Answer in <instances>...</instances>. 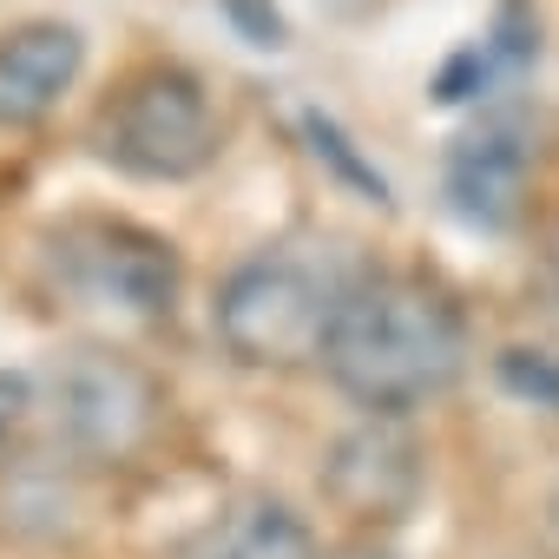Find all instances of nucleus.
Listing matches in <instances>:
<instances>
[{
  "mask_svg": "<svg viewBox=\"0 0 559 559\" xmlns=\"http://www.w3.org/2000/svg\"><path fill=\"white\" fill-rule=\"evenodd\" d=\"M330 382L369 415H415L467 376V317L415 270H362L323 343Z\"/></svg>",
  "mask_w": 559,
  "mask_h": 559,
  "instance_id": "1",
  "label": "nucleus"
},
{
  "mask_svg": "<svg viewBox=\"0 0 559 559\" xmlns=\"http://www.w3.org/2000/svg\"><path fill=\"white\" fill-rule=\"evenodd\" d=\"M343 290L349 284H336L323 263L297 250H257L224 276L211 323H217V343L250 369H304V362H323Z\"/></svg>",
  "mask_w": 559,
  "mask_h": 559,
  "instance_id": "2",
  "label": "nucleus"
},
{
  "mask_svg": "<svg viewBox=\"0 0 559 559\" xmlns=\"http://www.w3.org/2000/svg\"><path fill=\"white\" fill-rule=\"evenodd\" d=\"M93 145H99L106 165H119L132 178L178 185V178H198L217 158L224 126H217V106H211L198 73H185L171 60H152V67L126 73L119 93L99 106Z\"/></svg>",
  "mask_w": 559,
  "mask_h": 559,
  "instance_id": "3",
  "label": "nucleus"
},
{
  "mask_svg": "<svg viewBox=\"0 0 559 559\" xmlns=\"http://www.w3.org/2000/svg\"><path fill=\"white\" fill-rule=\"evenodd\" d=\"M47 263L67 297L132 323L165 317L185 284L178 250L132 217H67L60 230H47Z\"/></svg>",
  "mask_w": 559,
  "mask_h": 559,
  "instance_id": "4",
  "label": "nucleus"
},
{
  "mask_svg": "<svg viewBox=\"0 0 559 559\" xmlns=\"http://www.w3.org/2000/svg\"><path fill=\"white\" fill-rule=\"evenodd\" d=\"M53 415H60V435L80 454L132 461L139 448H152V435L165 421V395L132 356L73 349V356L53 362Z\"/></svg>",
  "mask_w": 559,
  "mask_h": 559,
  "instance_id": "5",
  "label": "nucleus"
},
{
  "mask_svg": "<svg viewBox=\"0 0 559 559\" xmlns=\"http://www.w3.org/2000/svg\"><path fill=\"white\" fill-rule=\"evenodd\" d=\"M323 493L362 526L402 520L421 493V448L402 435V415H369L356 435H343L323 461Z\"/></svg>",
  "mask_w": 559,
  "mask_h": 559,
  "instance_id": "6",
  "label": "nucleus"
},
{
  "mask_svg": "<svg viewBox=\"0 0 559 559\" xmlns=\"http://www.w3.org/2000/svg\"><path fill=\"white\" fill-rule=\"evenodd\" d=\"M86 73V40L67 21H21L0 34V132L40 126Z\"/></svg>",
  "mask_w": 559,
  "mask_h": 559,
  "instance_id": "7",
  "label": "nucleus"
},
{
  "mask_svg": "<svg viewBox=\"0 0 559 559\" xmlns=\"http://www.w3.org/2000/svg\"><path fill=\"white\" fill-rule=\"evenodd\" d=\"M526 171H533V145L520 119H487L480 132H467L448 152V198L467 224L480 230H507L520 217L526 198Z\"/></svg>",
  "mask_w": 559,
  "mask_h": 559,
  "instance_id": "8",
  "label": "nucleus"
},
{
  "mask_svg": "<svg viewBox=\"0 0 559 559\" xmlns=\"http://www.w3.org/2000/svg\"><path fill=\"white\" fill-rule=\"evenodd\" d=\"M171 559H323L310 520L276 500V493H237L224 507H211L178 546Z\"/></svg>",
  "mask_w": 559,
  "mask_h": 559,
  "instance_id": "9",
  "label": "nucleus"
},
{
  "mask_svg": "<svg viewBox=\"0 0 559 559\" xmlns=\"http://www.w3.org/2000/svg\"><path fill=\"white\" fill-rule=\"evenodd\" d=\"M533 53H539V21H533V8H526V0H507V8L493 14V27H487V40L461 47V53L441 67V80H435V99H448V106H461V99H480V93H493L500 80H513V73H520Z\"/></svg>",
  "mask_w": 559,
  "mask_h": 559,
  "instance_id": "10",
  "label": "nucleus"
},
{
  "mask_svg": "<svg viewBox=\"0 0 559 559\" xmlns=\"http://www.w3.org/2000/svg\"><path fill=\"white\" fill-rule=\"evenodd\" d=\"M500 382L533 402V408H559V356L552 349H507L500 356Z\"/></svg>",
  "mask_w": 559,
  "mask_h": 559,
  "instance_id": "11",
  "label": "nucleus"
},
{
  "mask_svg": "<svg viewBox=\"0 0 559 559\" xmlns=\"http://www.w3.org/2000/svg\"><path fill=\"white\" fill-rule=\"evenodd\" d=\"M27 402H34V389H27V376H0V441H8V435L21 428V415H27Z\"/></svg>",
  "mask_w": 559,
  "mask_h": 559,
  "instance_id": "12",
  "label": "nucleus"
},
{
  "mask_svg": "<svg viewBox=\"0 0 559 559\" xmlns=\"http://www.w3.org/2000/svg\"><path fill=\"white\" fill-rule=\"evenodd\" d=\"M546 276H552V290H559V224L546 230Z\"/></svg>",
  "mask_w": 559,
  "mask_h": 559,
  "instance_id": "13",
  "label": "nucleus"
},
{
  "mask_svg": "<svg viewBox=\"0 0 559 559\" xmlns=\"http://www.w3.org/2000/svg\"><path fill=\"white\" fill-rule=\"evenodd\" d=\"M546 533L559 539V487H552V500H546Z\"/></svg>",
  "mask_w": 559,
  "mask_h": 559,
  "instance_id": "14",
  "label": "nucleus"
},
{
  "mask_svg": "<svg viewBox=\"0 0 559 559\" xmlns=\"http://www.w3.org/2000/svg\"><path fill=\"white\" fill-rule=\"evenodd\" d=\"M343 559H389V552H376V546H349Z\"/></svg>",
  "mask_w": 559,
  "mask_h": 559,
  "instance_id": "15",
  "label": "nucleus"
}]
</instances>
